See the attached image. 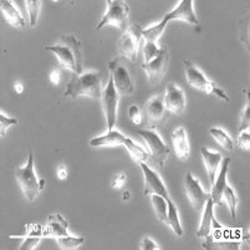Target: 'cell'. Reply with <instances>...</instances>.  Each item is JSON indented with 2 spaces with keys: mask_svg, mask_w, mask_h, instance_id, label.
I'll list each match as a JSON object with an SVG mask.
<instances>
[{
  "mask_svg": "<svg viewBox=\"0 0 250 250\" xmlns=\"http://www.w3.org/2000/svg\"><path fill=\"white\" fill-rule=\"evenodd\" d=\"M238 145L240 146V148L244 149V151L249 152L250 149V135L249 132H240V136L238 137Z\"/></svg>",
  "mask_w": 250,
  "mask_h": 250,
  "instance_id": "cell-36",
  "label": "cell"
},
{
  "mask_svg": "<svg viewBox=\"0 0 250 250\" xmlns=\"http://www.w3.org/2000/svg\"><path fill=\"white\" fill-rule=\"evenodd\" d=\"M141 38H142V29L138 25L128 26L117 42L118 54L127 60L135 61L137 58Z\"/></svg>",
  "mask_w": 250,
  "mask_h": 250,
  "instance_id": "cell-7",
  "label": "cell"
},
{
  "mask_svg": "<svg viewBox=\"0 0 250 250\" xmlns=\"http://www.w3.org/2000/svg\"><path fill=\"white\" fill-rule=\"evenodd\" d=\"M50 81H51L52 85H59V83H60V71L59 70H54L50 74Z\"/></svg>",
  "mask_w": 250,
  "mask_h": 250,
  "instance_id": "cell-40",
  "label": "cell"
},
{
  "mask_svg": "<svg viewBox=\"0 0 250 250\" xmlns=\"http://www.w3.org/2000/svg\"><path fill=\"white\" fill-rule=\"evenodd\" d=\"M167 24L168 22L165 19H162L158 24L154 25V26H151L148 29H142V38H145L147 44H156L157 40L160 39V36L165 31Z\"/></svg>",
  "mask_w": 250,
  "mask_h": 250,
  "instance_id": "cell-25",
  "label": "cell"
},
{
  "mask_svg": "<svg viewBox=\"0 0 250 250\" xmlns=\"http://www.w3.org/2000/svg\"><path fill=\"white\" fill-rule=\"evenodd\" d=\"M249 125H250V106L249 104H248L244 112H243L242 121H240L239 132H243V131H245V129H249Z\"/></svg>",
  "mask_w": 250,
  "mask_h": 250,
  "instance_id": "cell-35",
  "label": "cell"
},
{
  "mask_svg": "<svg viewBox=\"0 0 250 250\" xmlns=\"http://www.w3.org/2000/svg\"><path fill=\"white\" fill-rule=\"evenodd\" d=\"M14 90L17 91L18 94H22V92H24V86H22L21 83H15Z\"/></svg>",
  "mask_w": 250,
  "mask_h": 250,
  "instance_id": "cell-42",
  "label": "cell"
},
{
  "mask_svg": "<svg viewBox=\"0 0 250 250\" xmlns=\"http://www.w3.org/2000/svg\"><path fill=\"white\" fill-rule=\"evenodd\" d=\"M0 5H1V11H3L4 19L6 20V22H9L11 26H15V28H25L26 21L21 17L20 11L15 8L13 1L1 0Z\"/></svg>",
  "mask_w": 250,
  "mask_h": 250,
  "instance_id": "cell-22",
  "label": "cell"
},
{
  "mask_svg": "<svg viewBox=\"0 0 250 250\" xmlns=\"http://www.w3.org/2000/svg\"><path fill=\"white\" fill-rule=\"evenodd\" d=\"M44 236V229L39 224H28L26 226V233L24 235V242L20 245V250H33L38 247L42 238Z\"/></svg>",
  "mask_w": 250,
  "mask_h": 250,
  "instance_id": "cell-21",
  "label": "cell"
},
{
  "mask_svg": "<svg viewBox=\"0 0 250 250\" xmlns=\"http://www.w3.org/2000/svg\"><path fill=\"white\" fill-rule=\"evenodd\" d=\"M146 113L151 127H157L162 124L165 120L166 107H165V95H158L149 100L146 104Z\"/></svg>",
  "mask_w": 250,
  "mask_h": 250,
  "instance_id": "cell-17",
  "label": "cell"
},
{
  "mask_svg": "<svg viewBox=\"0 0 250 250\" xmlns=\"http://www.w3.org/2000/svg\"><path fill=\"white\" fill-rule=\"evenodd\" d=\"M209 133L215 140V142H218L220 146L223 147L227 151H233L234 149V142L228 135H227L223 129L220 128H210L209 129Z\"/></svg>",
  "mask_w": 250,
  "mask_h": 250,
  "instance_id": "cell-29",
  "label": "cell"
},
{
  "mask_svg": "<svg viewBox=\"0 0 250 250\" xmlns=\"http://www.w3.org/2000/svg\"><path fill=\"white\" fill-rule=\"evenodd\" d=\"M26 6L29 11V20H30V26H35L36 20H38L40 8H42V1L40 0H26Z\"/></svg>",
  "mask_w": 250,
  "mask_h": 250,
  "instance_id": "cell-30",
  "label": "cell"
},
{
  "mask_svg": "<svg viewBox=\"0 0 250 250\" xmlns=\"http://www.w3.org/2000/svg\"><path fill=\"white\" fill-rule=\"evenodd\" d=\"M202 160H203L204 167H206L207 172H208L209 181L210 183H214L215 181V173H217L218 168H219L220 163L223 161V157L219 152H210L206 147L201 148Z\"/></svg>",
  "mask_w": 250,
  "mask_h": 250,
  "instance_id": "cell-20",
  "label": "cell"
},
{
  "mask_svg": "<svg viewBox=\"0 0 250 250\" xmlns=\"http://www.w3.org/2000/svg\"><path fill=\"white\" fill-rule=\"evenodd\" d=\"M165 107L173 115H181L186 108V96L184 92L173 83L167 85L165 94Z\"/></svg>",
  "mask_w": 250,
  "mask_h": 250,
  "instance_id": "cell-14",
  "label": "cell"
},
{
  "mask_svg": "<svg viewBox=\"0 0 250 250\" xmlns=\"http://www.w3.org/2000/svg\"><path fill=\"white\" fill-rule=\"evenodd\" d=\"M184 71H186V76H187V81L189 86L194 90L199 91L202 94H212L215 95L218 99L223 100V101L229 102V97L227 92L218 87L215 83L208 80L206 75L201 71L197 66H194L190 61H183Z\"/></svg>",
  "mask_w": 250,
  "mask_h": 250,
  "instance_id": "cell-4",
  "label": "cell"
},
{
  "mask_svg": "<svg viewBox=\"0 0 250 250\" xmlns=\"http://www.w3.org/2000/svg\"><path fill=\"white\" fill-rule=\"evenodd\" d=\"M167 224L177 236H182L183 235V229H182L181 220H179L178 209L170 198H167Z\"/></svg>",
  "mask_w": 250,
  "mask_h": 250,
  "instance_id": "cell-24",
  "label": "cell"
},
{
  "mask_svg": "<svg viewBox=\"0 0 250 250\" xmlns=\"http://www.w3.org/2000/svg\"><path fill=\"white\" fill-rule=\"evenodd\" d=\"M229 163H230V158H226L223 161L222 168H220L219 176H218L217 181H214V183L212 184V192H210V199L213 201V203L217 204V206H222V195L224 187L227 184V173H228L229 169Z\"/></svg>",
  "mask_w": 250,
  "mask_h": 250,
  "instance_id": "cell-19",
  "label": "cell"
},
{
  "mask_svg": "<svg viewBox=\"0 0 250 250\" xmlns=\"http://www.w3.org/2000/svg\"><path fill=\"white\" fill-rule=\"evenodd\" d=\"M14 125H18V120L6 117L3 112H0V136L5 135L6 129L10 126H14Z\"/></svg>",
  "mask_w": 250,
  "mask_h": 250,
  "instance_id": "cell-32",
  "label": "cell"
},
{
  "mask_svg": "<svg viewBox=\"0 0 250 250\" xmlns=\"http://www.w3.org/2000/svg\"><path fill=\"white\" fill-rule=\"evenodd\" d=\"M118 99H120V95H118L117 90H116L115 87L112 76H110L107 86L102 90L101 95L102 108H104V116H106V122H107L108 131H112L113 127H115L116 125V118H117L116 113H117Z\"/></svg>",
  "mask_w": 250,
  "mask_h": 250,
  "instance_id": "cell-10",
  "label": "cell"
},
{
  "mask_svg": "<svg viewBox=\"0 0 250 250\" xmlns=\"http://www.w3.org/2000/svg\"><path fill=\"white\" fill-rule=\"evenodd\" d=\"M213 210H214V203H213V201L209 197L208 201L206 202V208H204L201 227L197 230V236L198 238H208V236L213 235L214 229H220V224L215 219Z\"/></svg>",
  "mask_w": 250,
  "mask_h": 250,
  "instance_id": "cell-16",
  "label": "cell"
},
{
  "mask_svg": "<svg viewBox=\"0 0 250 250\" xmlns=\"http://www.w3.org/2000/svg\"><path fill=\"white\" fill-rule=\"evenodd\" d=\"M124 145L126 146L127 151H128V153L131 154V157H132V160L135 161V162L137 163L147 162V160H148V153H147L142 147L136 145V143L133 142L132 140H129V138H126Z\"/></svg>",
  "mask_w": 250,
  "mask_h": 250,
  "instance_id": "cell-27",
  "label": "cell"
},
{
  "mask_svg": "<svg viewBox=\"0 0 250 250\" xmlns=\"http://www.w3.org/2000/svg\"><path fill=\"white\" fill-rule=\"evenodd\" d=\"M163 19L167 22L172 21V20H181V21L188 22L189 25H195V26L199 25L198 19L193 11L192 0H182L179 5L172 11H169L168 14H166Z\"/></svg>",
  "mask_w": 250,
  "mask_h": 250,
  "instance_id": "cell-15",
  "label": "cell"
},
{
  "mask_svg": "<svg viewBox=\"0 0 250 250\" xmlns=\"http://www.w3.org/2000/svg\"><path fill=\"white\" fill-rule=\"evenodd\" d=\"M222 202H226L227 206H228L229 208V212H230L231 219L235 220L236 219L235 209H236V204H238V197H236L233 188H231L230 186H228V184H227L226 187H224V190H223Z\"/></svg>",
  "mask_w": 250,
  "mask_h": 250,
  "instance_id": "cell-28",
  "label": "cell"
},
{
  "mask_svg": "<svg viewBox=\"0 0 250 250\" xmlns=\"http://www.w3.org/2000/svg\"><path fill=\"white\" fill-rule=\"evenodd\" d=\"M128 116L131 118V121L133 122V125L136 126H140L141 122H142V118H141V112H140V108L136 106V104H132L128 110Z\"/></svg>",
  "mask_w": 250,
  "mask_h": 250,
  "instance_id": "cell-34",
  "label": "cell"
},
{
  "mask_svg": "<svg viewBox=\"0 0 250 250\" xmlns=\"http://www.w3.org/2000/svg\"><path fill=\"white\" fill-rule=\"evenodd\" d=\"M46 51L52 52L58 58L61 67L67 69L75 75L83 72V54L81 44L75 35H62L56 45L45 46Z\"/></svg>",
  "mask_w": 250,
  "mask_h": 250,
  "instance_id": "cell-1",
  "label": "cell"
},
{
  "mask_svg": "<svg viewBox=\"0 0 250 250\" xmlns=\"http://www.w3.org/2000/svg\"><path fill=\"white\" fill-rule=\"evenodd\" d=\"M42 229H44V236L58 240L59 247L62 250H74L83 244V238L72 236L67 231V222L58 213L50 215L46 226Z\"/></svg>",
  "mask_w": 250,
  "mask_h": 250,
  "instance_id": "cell-3",
  "label": "cell"
},
{
  "mask_svg": "<svg viewBox=\"0 0 250 250\" xmlns=\"http://www.w3.org/2000/svg\"><path fill=\"white\" fill-rule=\"evenodd\" d=\"M141 249L142 250H161V247L156 244L151 238L146 236V238H143L142 243H141Z\"/></svg>",
  "mask_w": 250,
  "mask_h": 250,
  "instance_id": "cell-38",
  "label": "cell"
},
{
  "mask_svg": "<svg viewBox=\"0 0 250 250\" xmlns=\"http://www.w3.org/2000/svg\"><path fill=\"white\" fill-rule=\"evenodd\" d=\"M184 186H186V193H187V197L189 199L190 204H192L193 209H194L195 212L202 210L206 202L210 197V194L204 192L202 186L199 184L198 179L194 178L190 172H187V174H186Z\"/></svg>",
  "mask_w": 250,
  "mask_h": 250,
  "instance_id": "cell-12",
  "label": "cell"
},
{
  "mask_svg": "<svg viewBox=\"0 0 250 250\" xmlns=\"http://www.w3.org/2000/svg\"><path fill=\"white\" fill-rule=\"evenodd\" d=\"M63 95L75 100L79 96H87L94 100H101V76L99 72H87L72 77L66 86Z\"/></svg>",
  "mask_w": 250,
  "mask_h": 250,
  "instance_id": "cell-2",
  "label": "cell"
},
{
  "mask_svg": "<svg viewBox=\"0 0 250 250\" xmlns=\"http://www.w3.org/2000/svg\"><path fill=\"white\" fill-rule=\"evenodd\" d=\"M170 140H172V145H173L174 152H176V156L179 161H186L188 160L189 157V141H188L187 131L184 127H178L177 129H174L170 136Z\"/></svg>",
  "mask_w": 250,
  "mask_h": 250,
  "instance_id": "cell-18",
  "label": "cell"
},
{
  "mask_svg": "<svg viewBox=\"0 0 250 250\" xmlns=\"http://www.w3.org/2000/svg\"><path fill=\"white\" fill-rule=\"evenodd\" d=\"M240 40L243 42V39L245 36V46L249 50V18H244V19L240 21Z\"/></svg>",
  "mask_w": 250,
  "mask_h": 250,
  "instance_id": "cell-33",
  "label": "cell"
},
{
  "mask_svg": "<svg viewBox=\"0 0 250 250\" xmlns=\"http://www.w3.org/2000/svg\"><path fill=\"white\" fill-rule=\"evenodd\" d=\"M13 4L17 5V9L20 11V14H21V17L24 18L26 24L30 22V20H29V11H28V6H26V1H24V0H18V1H14Z\"/></svg>",
  "mask_w": 250,
  "mask_h": 250,
  "instance_id": "cell-37",
  "label": "cell"
},
{
  "mask_svg": "<svg viewBox=\"0 0 250 250\" xmlns=\"http://www.w3.org/2000/svg\"><path fill=\"white\" fill-rule=\"evenodd\" d=\"M58 176L61 181H63V179L67 178V169L65 166H60V167L58 168Z\"/></svg>",
  "mask_w": 250,
  "mask_h": 250,
  "instance_id": "cell-41",
  "label": "cell"
},
{
  "mask_svg": "<svg viewBox=\"0 0 250 250\" xmlns=\"http://www.w3.org/2000/svg\"><path fill=\"white\" fill-rule=\"evenodd\" d=\"M125 141H126V137L121 132L112 129V131H108L106 135L92 138L90 141V146L92 148H96V147H116L124 145Z\"/></svg>",
  "mask_w": 250,
  "mask_h": 250,
  "instance_id": "cell-23",
  "label": "cell"
},
{
  "mask_svg": "<svg viewBox=\"0 0 250 250\" xmlns=\"http://www.w3.org/2000/svg\"><path fill=\"white\" fill-rule=\"evenodd\" d=\"M137 132L146 142L154 162L160 167H165L168 156H169V148L166 146V143L163 142L160 135L152 129H137Z\"/></svg>",
  "mask_w": 250,
  "mask_h": 250,
  "instance_id": "cell-8",
  "label": "cell"
},
{
  "mask_svg": "<svg viewBox=\"0 0 250 250\" xmlns=\"http://www.w3.org/2000/svg\"><path fill=\"white\" fill-rule=\"evenodd\" d=\"M151 203L153 207V210L156 213V217L158 218V220L165 224H167V199L161 197V195L152 194L151 195Z\"/></svg>",
  "mask_w": 250,
  "mask_h": 250,
  "instance_id": "cell-26",
  "label": "cell"
},
{
  "mask_svg": "<svg viewBox=\"0 0 250 250\" xmlns=\"http://www.w3.org/2000/svg\"><path fill=\"white\" fill-rule=\"evenodd\" d=\"M122 199H124V201H128V199H129V192H128V190H126V192L124 193V195H122Z\"/></svg>",
  "mask_w": 250,
  "mask_h": 250,
  "instance_id": "cell-43",
  "label": "cell"
},
{
  "mask_svg": "<svg viewBox=\"0 0 250 250\" xmlns=\"http://www.w3.org/2000/svg\"><path fill=\"white\" fill-rule=\"evenodd\" d=\"M168 62H169V55H168V49L162 46L160 49L158 55L149 62L142 63V70L148 75V80L151 85H158L162 81L166 71H167Z\"/></svg>",
  "mask_w": 250,
  "mask_h": 250,
  "instance_id": "cell-11",
  "label": "cell"
},
{
  "mask_svg": "<svg viewBox=\"0 0 250 250\" xmlns=\"http://www.w3.org/2000/svg\"><path fill=\"white\" fill-rule=\"evenodd\" d=\"M15 178H17L18 183H19L22 193H24L25 198L28 199L29 202L35 201L39 192L42 190V186H40V181L38 179L35 170H34L33 151L29 152V158L26 165L24 167L15 169Z\"/></svg>",
  "mask_w": 250,
  "mask_h": 250,
  "instance_id": "cell-5",
  "label": "cell"
},
{
  "mask_svg": "<svg viewBox=\"0 0 250 250\" xmlns=\"http://www.w3.org/2000/svg\"><path fill=\"white\" fill-rule=\"evenodd\" d=\"M126 181H127L126 173L118 174V176H116V178L113 179L112 183H111V187H112L113 189H120V188L124 187L125 183H126Z\"/></svg>",
  "mask_w": 250,
  "mask_h": 250,
  "instance_id": "cell-39",
  "label": "cell"
},
{
  "mask_svg": "<svg viewBox=\"0 0 250 250\" xmlns=\"http://www.w3.org/2000/svg\"><path fill=\"white\" fill-rule=\"evenodd\" d=\"M111 76L113 79V83L120 96H132L135 92V83L129 76V72L126 67L120 62V60H113L108 63Z\"/></svg>",
  "mask_w": 250,
  "mask_h": 250,
  "instance_id": "cell-9",
  "label": "cell"
},
{
  "mask_svg": "<svg viewBox=\"0 0 250 250\" xmlns=\"http://www.w3.org/2000/svg\"><path fill=\"white\" fill-rule=\"evenodd\" d=\"M141 169L143 172V176H145V189H143V194L145 195H152L157 194L161 195L163 198H169V194H168V190L166 188L165 183L161 179V177L158 176L157 172H154L153 169L147 166L146 162L140 163Z\"/></svg>",
  "mask_w": 250,
  "mask_h": 250,
  "instance_id": "cell-13",
  "label": "cell"
},
{
  "mask_svg": "<svg viewBox=\"0 0 250 250\" xmlns=\"http://www.w3.org/2000/svg\"><path fill=\"white\" fill-rule=\"evenodd\" d=\"M128 13L129 6L127 3L121 0H107V11L96 26V30L112 25L125 33L128 29Z\"/></svg>",
  "mask_w": 250,
  "mask_h": 250,
  "instance_id": "cell-6",
  "label": "cell"
},
{
  "mask_svg": "<svg viewBox=\"0 0 250 250\" xmlns=\"http://www.w3.org/2000/svg\"><path fill=\"white\" fill-rule=\"evenodd\" d=\"M160 52V49H157L156 44H147L145 42V49H143V55H145V63L153 60Z\"/></svg>",
  "mask_w": 250,
  "mask_h": 250,
  "instance_id": "cell-31",
  "label": "cell"
}]
</instances>
